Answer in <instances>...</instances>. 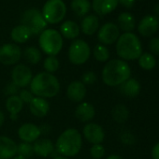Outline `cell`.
Returning a JSON list of instances; mask_svg holds the SVG:
<instances>
[{
  "label": "cell",
  "mask_w": 159,
  "mask_h": 159,
  "mask_svg": "<svg viewBox=\"0 0 159 159\" xmlns=\"http://www.w3.org/2000/svg\"><path fill=\"white\" fill-rule=\"evenodd\" d=\"M131 76L129 65L121 59H112L106 63L102 70L103 83L111 87L120 86Z\"/></svg>",
  "instance_id": "obj_1"
},
{
  "label": "cell",
  "mask_w": 159,
  "mask_h": 159,
  "mask_svg": "<svg viewBox=\"0 0 159 159\" xmlns=\"http://www.w3.org/2000/svg\"><path fill=\"white\" fill-rule=\"evenodd\" d=\"M29 85L31 93L42 98H53L60 91V83L58 79L53 74L45 71L34 76Z\"/></svg>",
  "instance_id": "obj_2"
},
{
  "label": "cell",
  "mask_w": 159,
  "mask_h": 159,
  "mask_svg": "<svg viewBox=\"0 0 159 159\" xmlns=\"http://www.w3.org/2000/svg\"><path fill=\"white\" fill-rule=\"evenodd\" d=\"M83 147V137L77 129L67 128L57 138L54 148L58 153L65 157L78 154Z\"/></svg>",
  "instance_id": "obj_3"
},
{
  "label": "cell",
  "mask_w": 159,
  "mask_h": 159,
  "mask_svg": "<svg viewBox=\"0 0 159 159\" xmlns=\"http://www.w3.org/2000/svg\"><path fill=\"white\" fill-rule=\"evenodd\" d=\"M117 54L124 60H136L142 54V46L139 39L133 33H124L116 43Z\"/></svg>",
  "instance_id": "obj_4"
},
{
  "label": "cell",
  "mask_w": 159,
  "mask_h": 159,
  "mask_svg": "<svg viewBox=\"0 0 159 159\" xmlns=\"http://www.w3.org/2000/svg\"><path fill=\"white\" fill-rule=\"evenodd\" d=\"M39 43L40 49L48 56L57 55L63 48V38L54 29H45L39 36Z\"/></svg>",
  "instance_id": "obj_5"
},
{
  "label": "cell",
  "mask_w": 159,
  "mask_h": 159,
  "mask_svg": "<svg viewBox=\"0 0 159 159\" xmlns=\"http://www.w3.org/2000/svg\"><path fill=\"white\" fill-rule=\"evenodd\" d=\"M66 7L63 0H48L43 6L42 15L47 24H58L66 16Z\"/></svg>",
  "instance_id": "obj_6"
},
{
  "label": "cell",
  "mask_w": 159,
  "mask_h": 159,
  "mask_svg": "<svg viewBox=\"0 0 159 159\" xmlns=\"http://www.w3.org/2000/svg\"><path fill=\"white\" fill-rule=\"evenodd\" d=\"M22 25L29 29L31 34H41L46 26L47 22L43 18L42 13L36 9H29L25 11L21 19Z\"/></svg>",
  "instance_id": "obj_7"
},
{
  "label": "cell",
  "mask_w": 159,
  "mask_h": 159,
  "mask_svg": "<svg viewBox=\"0 0 159 159\" xmlns=\"http://www.w3.org/2000/svg\"><path fill=\"white\" fill-rule=\"evenodd\" d=\"M91 55L89 44L83 39L74 40L68 49V59L74 65H83L86 63Z\"/></svg>",
  "instance_id": "obj_8"
},
{
  "label": "cell",
  "mask_w": 159,
  "mask_h": 159,
  "mask_svg": "<svg viewBox=\"0 0 159 159\" xmlns=\"http://www.w3.org/2000/svg\"><path fill=\"white\" fill-rule=\"evenodd\" d=\"M21 48L13 43H7L0 47V63L5 66L17 64L22 58Z\"/></svg>",
  "instance_id": "obj_9"
},
{
  "label": "cell",
  "mask_w": 159,
  "mask_h": 159,
  "mask_svg": "<svg viewBox=\"0 0 159 159\" xmlns=\"http://www.w3.org/2000/svg\"><path fill=\"white\" fill-rule=\"evenodd\" d=\"M33 73L29 66L24 64L16 65L11 71L12 83L19 88H25L31 84Z\"/></svg>",
  "instance_id": "obj_10"
},
{
  "label": "cell",
  "mask_w": 159,
  "mask_h": 159,
  "mask_svg": "<svg viewBox=\"0 0 159 159\" xmlns=\"http://www.w3.org/2000/svg\"><path fill=\"white\" fill-rule=\"evenodd\" d=\"M120 37V29L113 23H107L99 28L98 39L103 45H111L117 41Z\"/></svg>",
  "instance_id": "obj_11"
},
{
  "label": "cell",
  "mask_w": 159,
  "mask_h": 159,
  "mask_svg": "<svg viewBox=\"0 0 159 159\" xmlns=\"http://www.w3.org/2000/svg\"><path fill=\"white\" fill-rule=\"evenodd\" d=\"M84 137L92 144H100L105 139V132L101 125L97 123H88L83 129Z\"/></svg>",
  "instance_id": "obj_12"
},
{
  "label": "cell",
  "mask_w": 159,
  "mask_h": 159,
  "mask_svg": "<svg viewBox=\"0 0 159 159\" xmlns=\"http://www.w3.org/2000/svg\"><path fill=\"white\" fill-rule=\"evenodd\" d=\"M41 135L40 129L38 125L31 123L22 125L18 129V136L23 142L32 143L39 139Z\"/></svg>",
  "instance_id": "obj_13"
},
{
  "label": "cell",
  "mask_w": 159,
  "mask_h": 159,
  "mask_svg": "<svg viewBox=\"0 0 159 159\" xmlns=\"http://www.w3.org/2000/svg\"><path fill=\"white\" fill-rule=\"evenodd\" d=\"M158 18L153 15H147L139 22L138 25V31L143 37H152L158 30Z\"/></svg>",
  "instance_id": "obj_14"
},
{
  "label": "cell",
  "mask_w": 159,
  "mask_h": 159,
  "mask_svg": "<svg viewBox=\"0 0 159 159\" xmlns=\"http://www.w3.org/2000/svg\"><path fill=\"white\" fill-rule=\"evenodd\" d=\"M15 155H17L16 142L7 136H0V159H11Z\"/></svg>",
  "instance_id": "obj_15"
},
{
  "label": "cell",
  "mask_w": 159,
  "mask_h": 159,
  "mask_svg": "<svg viewBox=\"0 0 159 159\" xmlns=\"http://www.w3.org/2000/svg\"><path fill=\"white\" fill-rule=\"evenodd\" d=\"M66 96L73 102H81L86 96V86L81 81H74L67 86Z\"/></svg>",
  "instance_id": "obj_16"
},
{
  "label": "cell",
  "mask_w": 159,
  "mask_h": 159,
  "mask_svg": "<svg viewBox=\"0 0 159 159\" xmlns=\"http://www.w3.org/2000/svg\"><path fill=\"white\" fill-rule=\"evenodd\" d=\"M28 105H29L30 112L34 116L39 117V118L45 117L50 111L49 102L45 98H42L35 97Z\"/></svg>",
  "instance_id": "obj_17"
},
{
  "label": "cell",
  "mask_w": 159,
  "mask_h": 159,
  "mask_svg": "<svg viewBox=\"0 0 159 159\" xmlns=\"http://www.w3.org/2000/svg\"><path fill=\"white\" fill-rule=\"evenodd\" d=\"M96 115L95 107L89 102H83L79 104L75 110L76 118L83 123H87L94 119Z\"/></svg>",
  "instance_id": "obj_18"
},
{
  "label": "cell",
  "mask_w": 159,
  "mask_h": 159,
  "mask_svg": "<svg viewBox=\"0 0 159 159\" xmlns=\"http://www.w3.org/2000/svg\"><path fill=\"white\" fill-rule=\"evenodd\" d=\"M54 144L50 139H39L33 144L34 153L41 157H47L53 153Z\"/></svg>",
  "instance_id": "obj_19"
},
{
  "label": "cell",
  "mask_w": 159,
  "mask_h": 159,
  "mask_svg": "<svg viewBox=\"0 0 159 159\" xmlns=\"http://www.w3.org/2000/svg\"><path fill=\"white\" fill-rule=\"evenodd\" d=\"M118 5V0H93V10L98 15H106L112 12Z\"/></svg>",
  "instance_id": "obj_20"
},
{
  "label": "cell",
  "mask_w": 159,
  "mask_h": 159,
  "mask_svg": "<svg viewBox=\"0 0 159 159\" xmlns=\"http://www.w3.org/2000/svg\"><path fill=\"white\" fill-rule=\"evenodd\" d=\"M119 90L124 96L129 98H135L140 92V84L136 79L129 78L124 84L120 85Z\"/></svg>",
  "instance_id": "obj_21"
},
{
  "label": "cell",
  "mask_w": 159,
  "mask_h": 159,
  "mask_svg": "<svg viewBox=\"0 0 159 159\" xmlns=\"http://www.w3.org/2000/svg\"><path fill=\"white\" fill-rule=\"evenodd\" d=\"M98 27H99L98 18L93 14L84 17L82 22V25H81L82 32L86 36L94 35L98 30Z\"/></svg>",
  "instance_id": "obj_22"
},
{
  "label": "cell",
  "mask_w": 159,
  "mask_h": 159,
  "mask_svg": "<svg viewBox=\"0 0 159 159\" xmlns=\"http://www.w3.org/2000/svg\"><path fill=\"white\" fill-rule=\"evenodd\" d=\"M60 34L67 39H74L80 35V27L73 21H66L60 26Z\"/></svg>",
  "instance_id": "obj_23"
},
{
  "label": "cell",
  "mask_w": 159,
  "mask_h": 159,
  "mask_svg": "<svg viewBox=\"0 0 159 159\" xmlns=\"http://www.w3.org/2000/svg\"><path fill=\"white\" fill-rule=\"evenodd\" d=\"M117 22H118V27L123 31H125V33L131 32L136 25V21L134 16L128 12L121 13L118 16Z\"/></svg>",
  "instance_id": "obj_24"
},
{
  "label": "cell",
  "mask_w": 159,
  "mask_h": 159,
  "mask_svg": "<svg viewBox=\"0 0 159 159\" xmlns=\"http://www.w3.org/2000/svg\"><path fill=\"white\" fill-rule=\"evenodd\" d=\"M31 32L27 27L21 25L14 27L11 33L12 40L16 43H25L31 37Z\"/></svg>",
  "instance_id": "obj_25"
},
{
  "label": "cell",
  "mask_w": 159,
  "mask_h": 159,
  "mask_svg": "<svg viewBox=\"0 0 159 159\" xmlns=\"http://www.w3.org/2000/svg\"><path fill=\"white\" fill-rule=\"evenodd\" d=\"M24 108V102L18 95L9 97L6 100V109L10 114L18 115Z\"/></svg>",
  "instance_id": "obj_26"
},
{
  "label": "cell",
  "mask_w": 159,
  "mask_h": 159,
  "mask_svg": "<svg viewBox=\"0 0 159 159\" xmlns=\"http://www.w3.org/2000/svg\"><path fill=\"white\" fill-rule=\"evenodd\" d=\"M71 9L79 17H83L89 12L91 9V3L89 2V0H72Z\"/></svg>",
  "instance_id": "obj_27"
},
{
  "label": "cell",
  "mask_w": 159,
  "mask_h": 159,
  "mask_svg": "<svg viewBox=\"0 0 159 159\" xmlns=\"http://www.w3.org/2000/svg\"><path fill=\"white\" fill-rule=\"evenodd\" d=\"M24 58L27 63L31 65H36L41 60V52L37 47L30 46L25 48V50L24 51Z\"/></svg>",
  "instance_id": "obj_28"
},
{
  "label": "cell",
  "mask_w": 159,
  "mask_h": 159,
  "mask_svg": "<svg viewBox=\"0 0 159 159\" xmlns=\"http://www.w3.org/2000/svg\"><path fill=\"white\" fill-rule=\"evenodd\" d=\"M129 117V111L124 104H118L112 109V118L115 122L123 124Z\"/></svg>",
  "instance_id": "obj_29"
},
{
  "label": "cell",
  "mask_w": 159,
  "mask_h": 159,
  "mask_svg": "<svg viewBox=\"0 0 159 159\" xmlns=\"http://www.w3.org/2000/svg\"><path fill=\"white\" fill-rule=\"evenodd\" d=\"M139 65L144 70H152L156 65V60L152 54L145 52L139 57Z\"/></svg>",
  "instance_id": "obj_30"
},
{
  "label": "cell",
  "mask_w": 159,
  "mask_h": 159,
  "mask_svg": "<svg viewBox=\"0 0 159 159\" xmlns=\"http://www.w3.org/2000/svg\"><path fill=\"white\" fill-rule=\"evenodd\" d=\"M94 56L97 61L98 62H106L110 58V52L109 49L103 44H98L94 48Z\"/></svg>",
  "instance_id": "obj_31"
},
{
  "label": "cell",
  "mask_w": 159,
  "mask_h": 159,
  "mask_svg": "<svg viewBox=\"0 0 159 159\" xmlns=\"http://www.w3.org/2000/svg\"><path fill=\"white\" fill-rule=\"evenodd\" d=\"M43 66H44L45 72L52 74L58 70V68L60 66V63H59V60L55 56L50 55V56L45 58L44 63H43Z\"/></svg>",
  "instance_id": "obj_32"
},
{
  "label": "cell",
  "mask_w": 159,
  "mask_h": 159,
  "mask_svg": "<svg viewBox=\"0 0 159 159\" xmlns=\"http://www.w3.org/2000/svg\"><path fill=\"white\" fill-rule=\"evenodd\" d=\"M17 154L25 158H29L34 154L33 145L27 142H21L17 144Z\"/></svg>",
  "instance_id": "obj_33"
},
{
  "label": "cell",
  "mask_w": 159,
  "mask_h": 159,
  "mask_svg": "<svg viewBox=\"0 0 159 159\" xmlns=\"http://www.w3.org/2000/svg\"><path fill=\"white\" fill-rule=\"evenodd\" d=\"M105 147L102 144H93L90 148V154L94 159H101L105 155Z\"/></svg>",
  "instance_id": "obj_34"
},
{
  "label": "cell",
  "mask_w": 159,
  "mask_h": 159,
  "mask_svg": "<svg viewBox=\"0 0 159 159\" xmlns=\"http://www.w3.org/2000/svg\"><path fill=\"white\" fill-rule=\"evenodd\" d=\"M97 74L93 71H86L82 76V83L86 85H92L97 82Z\"/></svg>",
  "instance_id": "obj_35"
},
{
  "label": "cell",
  "mask_w": 159,
  "mask_h": 159,
  "mask_svg": "<svg viewBox=\"0 0 159 159\" xmlns=\"http://www.w3.org/2000/svg\"><path fill=\"white\" fill-rule=\"evenodd\" d=\"M19 98H21V100L24 102V103H26V104H29L32 99L35 98L34 95L31 93L30 90H26V89H23V90H20L19 92Z\"/></svg>",
  "instance_id": "obj_36"
},
{
  "label": "cell",
  "mask_w": 159,
  "mask_h": 159,
  "mask_svg": "<svg viewBox=\"0 0 159 159\" xmlns=\"http://www.w3.org/2000/svg\"><path fill=\"white\" fill-rule=\"evenodd\" d=\"M19 89H20V88H19L18 86H16V85L11 82V83L8 84L6 85V87L4 88V94L7 95V96H9V97L16 96V95L20 92Z\"/></svg>",
  "instance_id": "obj_37"
},
{
  "label": "cell",
  "mask_w": 159,
  "mask_h": 159,
  "mask_svg": "<svg viewBox=\"0 0 159 159\" xmlns=\"http://www.w3.org/2000/svg\"><path fill=\"white\" fill-rule=\"evenodd\" d=\"M149 48L152 53L159 55V38H153L149 43Z\"/></svg>",
  "instance_id": "obj_38"
},
{
  "label": "cell",
  "mask_w": 159,
  "mask_h": 159,
  "mask_svg": "<svg viewBox=\"0 0 159 159\" xmlns=\"http://www.w3.org/2000/svg\"><path fill=\"white\" fill-rule=\"evenodd\" d=\"M121 139L125 144H133V142H134V137H133V135H131L129 133L123 134Z\"/></svg>",
  "instance_id": "obj_39"
},
{
  "label": "cell",
  "mask_w": 159,
  "mask_h": 159,
  "mask_svg": "<svg viewBox=\"0 0 159 159\" xmlns=\"http://www.w3.org/2000/svg\"><path fill=\"white\" fill-rule=\"evenodd\" d=\"M118 3H120L121 5L127 9H131L135 3V0H118Z\"/></svg>",
  "instance_id": "obj_40"
},
{
  "label": "cell",
  "mask_w": 159,
  "mask_h": 159,
  "mask_svg": "<svg viewBox=\"0 0 159 159\" xmlns=\"http://www.w3.org/2000/svg\"><path fill=\"white\" fill-rule=\"evenodd\" d=\"M152 159H159V142L156 143L152 149Z\"/></svg>",
  "instance_id": "obj_41"
},
{
  "label": "cell",
  "mask_w": 159,
  "mask_h": 159,
  "mask_svg": "<svg viewBox=\"0 0 159 159\" xmlns=\"http://www.w3.org/2000/svg\"><path fill=\"white\" fill-rule=\"evenodd\" d=\"M5 123V114L2 111H0V127H1Z\"/></svg>",
  "instance_id": "obj_42"
},
{
  "label": "cell",
  "mask_w": 159,
  "mask_h": 159,
  "mask_svg": "<svg viewBox=\"0 0 159 159\" xmlns=\"http://www.w3.org/2000/svg\"><path fill=\"white\" fill-rule=\"evenodd\" d=\"M106 159H124V158L122 156L118 155V154H111Z\"/></svg>",
  "instance_id": "obj_43"
},
{
  "label": "cell",
  "mask_w": 159,
  "mask_h": 159,
  "mask_svg": "<svg viewBox=\"0 0 159 159\" xmlns=\"http://www.w3.org/2000/svg\"><path fill=\"white\" fill-rule=\"evenodd\" d=\"M153 11H154V13H155L156 15H158V16H159V4H156V5L154 6V8H153Z\"/></svg>",
  "instance_id": "obj_44"
},
{
  "label": "cell",
  "mask_w": 159,
  "mask_h": 159,
  "mask_svg": "<svg viewBox=\"0 0 159 159\" xmlns=\"http://www.w3.org/2000/svg\"><path fill=\"white\" fill-rule=\"evenodd\" d=\"M11 159H26V158H25V157H23V156H21V155H15L13 158H11Z\"/></svg>",
  "instance_id": "obj_45"
},
{
  "label": "cell",
  "mask_w": 159,
  "mask_h": 159,
  "mask_svg": "<svg viewBox=\"0 0 159 159\" xmlns=\"http://www.w3.org/2000/svg\"><path fill=\"white\" fill-rule=\"evenodd\" d=\"M53 159H69V158H68V157L62 156V155H59V156H56V157H54Z\"/></svg>",
  "instance_id": "obj_46"
},
{
  "label": "cell",
  "mask_w": 159,
  "mask_h": 159,
  "mask_svg": "<svg viewBox=\"0 0 159 159\" xmlns=\"http://www.w3.org/2000/svg\"><path fill=\"white\" fill-rule=\"evenodd\" d=\"M18 118V115H14V114H11V120H16Z\"/></svg>",
  "instance_id": "obj_47"
}]
</instances>
